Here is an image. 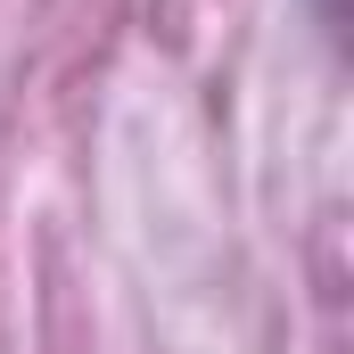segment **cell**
<instances>
[]
</instances>
